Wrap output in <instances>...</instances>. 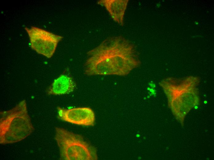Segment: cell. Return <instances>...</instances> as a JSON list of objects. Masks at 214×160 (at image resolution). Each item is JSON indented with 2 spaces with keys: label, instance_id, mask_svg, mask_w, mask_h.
<instances>
[{
  "label": "cell",
  "instance_id": "10",
  "mask_svg": "<svg viewBox=\"0 0 214 160\" xmlns=\"http://www.w3.org/2000/svg\"><path fill=\"white\" fill-rule=\"evenodd\" d=\"M195 109H197V108H198V107H197V106H195Z\"/></svg>",
  "mask_w": 214,
  "mask_h": 160
},
{
  "label": "cell",
  "instance_id": "4",
  "mask_svg": "<svg viewBox=\"0 0 214 160\" xmlns=\"http://www.w3.org/2000/svg\"><path fill=\"white\" fill-rule=\"evenodd\" d=\"M25 29L29 35L31 48L48 58L52 56L58 43L63 38L35 26L25 27Z\"/></svg>",
  "mask_w": 214,
  "mask_h": 160
},
{
  "label": "cell",
  "instance_id": "9",
  "mask_svg": "<svg viewBox=\"0 0 214 160\" xmlns=\"http://www.w3.org/2000/svg\"><path fill=\"white\" fill-rule=\"evenodd\" d=\"M195 24H196V25H197V24H198V22H195Z\"/></svg>",
  "mask_w": 214,
  "mask_h": 160
},
{
  "label": "cell",
  "instance_id": "2",
  "mask_svg": "<svg viewBox=\"0 0 214 160\" xmlns=\"http://www.w3.org/2000/svg\"><path fill=\"white\" fill-rule=\"evenodd\" d=\"M0 143L12 144L22 141L33 132L25 100L13 108L0 112Z\"/></svg>",
  "mask_w": 214,
  "mask_h": 160
},
{
  "label": "cell",
  "instance_id": "1",
  "mask_svg": "<svg viewBox=\"0 0 214 160\" xmlns=\"http://www.w3.org/2000/svg\"><path fill=\"white\" fill-rule=\"evenodd\" d=\"M87 54L84 71L88 76H126L141 63L134 45L121 36L107 38Z\"/></svg>",
  "mask_w": 214,
  "mask_h": 160
},
{
  "label": "cell",
  "instance_id": "8",
  "mask_svg": "<svg viewBox=\"0 0 214 160\" xmlns=\"http://www.w3.org/2000/svg\"><path fill=\"white\" fill-rule=\"evenodd\" d=\"M136 137H137V138H138V137H139L140 136V134H137L136 135Z\"/></svg>",
  "mask_w": 214,
  "mask_h": 160
},
{
  "label": "cell",
  "instance_id": "5",
  "mask_svg": "<svg viewBox=\"0 0 214 160\" xmlns=\"http://www.w3.org/2000/svg\"><path fill=\"white\" fill-rule=\"evenodd\" d=\"M58 118L60 119L74 124L85 126H93L95 115L93 110L89 107H77L66 109L57 107Z\"/></svg>",
  "mask_w": 214,
  "mask_h": 160
},
{
  "label": "cell",
  "instance_id": "6",
  "mask_svg": "<svg viewBox=\"0 0 214 160\" xmlns=\"http://www.w3.org/2000/svg\"><path fill=\"white\" fill-rule=\"evenodd\" d=\"M128 0H101L98 4L104 6L112 18L121 26L124 25V17Z\"/></svg>",
  "mask_w": 214,
  "mask_h": 160
},
{
  "label": "cell",
  "instance_id": "3",
  "mask_svg": "<svg viewBox=\"0 0 214 160\" xmlns=\"http://www.w3.org/2000/svg\"><path fill=\"white\" fill-rule=\"evenodd\" d=\"M54 138L59 149L61 160L98 159L96 148L85 142L80 135L62 128L56 127Z\"/></svg>",
  "mask_w": 214,
  "mask_h": 160
},
{
  "label": "cell",
  "instance_id": "7",
  "mask_svg": "<svg viewBox=\"0 0 214 160\" xmlns=\"http://www.w3.org/2000/svg\"><path fill=\"white\" fill-rule=\"evenodd\" d=\"M76 87V84L72 78L64 74L55 79L47 90L48 95H61L72 92Z\"/></svg>",
  "mask_w": 214,
  "mask_h": 160
},
{
  "label": "cell",
  "instance_id": "11",
  "mask_svg": "<svg viewBox=\"0 0 214 160\" xmlns=\"http://www.w3.org/2000/svg\"><path fill=\"white\" fill-rule=\"evenodd\" d=\"M207 103V102L206 101H205L204 102V103L205 104H206Z\"/></svg>",
  "mask_w": 214,
  "mask_h": 160
}]
</instances>
